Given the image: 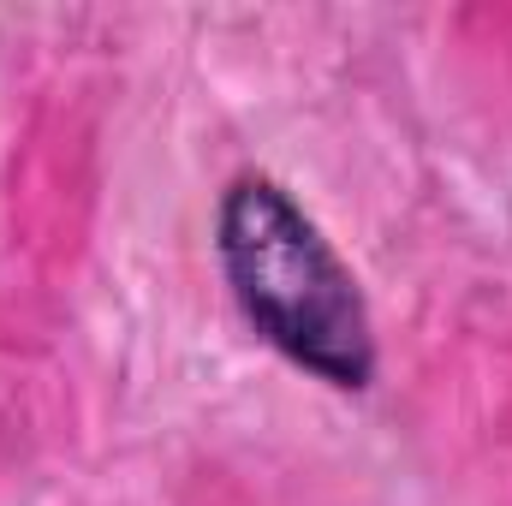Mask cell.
<instances>
[{
    "mask_svg": "<svg viewBox=\"0 0 512 506\" xmlns=\"http://www.w3.org/2000/svg\"><path fill=\"white\" fill-rule=\"evenodd\" d=\"M215 256L262 346L334 393H364L376 381L382 352L364 286L286 185L239 173L215 209Z\"/></svg>",
    "mask_w": 512,
    "mask_h": 506,
    "instance_id": "obj_1",
    "label": "cell"
}]
</instances>
